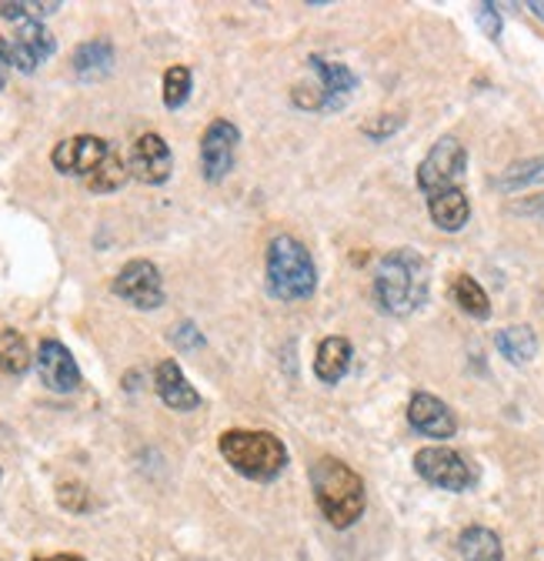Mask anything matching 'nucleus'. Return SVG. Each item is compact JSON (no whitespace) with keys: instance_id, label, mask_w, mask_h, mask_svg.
Wrapping results in <instances>:
<instances>
[{"instance_id":"f257e3e1","label":"nucleus","mask_w":544,"mask_h":561,"mask_svg":"<svg viewBox=\"0 0 544 561\" xmlns=\"http://www.w3.org/2000/svg\"><path fill=\"white\" fill-rule=\"evenodd\" d=\"M431 291V267L425 254L401 248L378 261L374 267V301L384 314L407 318L428 305Z\"/></svg>"},{"instance_id":"f03ea898","label":"nucleus","mask_w":544,"mask_h":561,"mask_svg":"<svg viewBox=\"0 0 544 561\" xmlns=\"http://www.w3.org/2000/svg\"><path fill=\"white\" fill-rule=\"evenodd\" d=\"M311 488L321 515L334 525V528H351L361 515H364V481L361 474L342 461V458H317L311 468Z\"/></svg>"},{"instance_id":"7ed1b4c3","label":"nucleus","mask_w":544,"mask_h":561,"mask_svg":"<svg viewBox=\"0 0 544 561\" xmlns=\"http://www.w3.org/2000/svg\"><path fill=\"white\" fill-rule=\"evenodd\" d=\"M317 288V267L311 251L291 238L278 234L267 244V291L278 301H304Z\"/></svg>"},{"instance_id":"20e7f679","label":"nucleus","mask_w":544,"mask_h":561,"mask_svg":"<svg viewBox=\"0 0 544 561\" xmlns=\"http://www.w3.org/2000/svg\"><path fill=\"white\" fill-rule=\"evenodd\" d=\"M224 461L251 478V481H275L285 465H288V448L278 435L270 432H251V428H234V432H224L221 442H218Z\"/></svg>"},{"instance_id":"39448f33","label":"nucleus","mask_w":544,"mask_h":561,"mask_svg":"<svg viewBox=\"0 0 544 561\" xmlns=\"http://www.w3.org/2000/svg\"><path fill=\"white\" fill-rule=\"evenodd\" d=\"M464 168H467V151L458 137H441L435 140V148L428 151V158L421 161L418 168V187L421 194L438 197L444 191H454L464 178Z\"/></svg>"},{"instance_id":"423d86ee","label":"nucleus","mask_w":544,"mask_h":561,"mask_svg":"<svg viewBox=\"0 0 544 561\" xmlns=\"http://www.w3.org/2000/svg\"><path fill=\"white\" fill-rule=\"evenodd\" d=\"M114 295L138 311H154L164 305V280L161 271L151 261H130L117 271L114 277Z\"/></svg>"},{"instance_id":"0eeeda50","label":"nucleus","mask_w":544,"mask_h":561,"mask_svg":"<svg viewBox=\"0 0 544 561\" xmlns=\"http://www.w3.org/2000/svg\"><path fill=\"white\" fill-rule=\"evenodd\" d=\"M238 145H241V134L231 121L218 117L208 124L200 137V174L204 181H224L234 168V154H238Z\"/></svg>"},{"instance_id":"6e6552de","label":"nucleus","mask_w":544,"mask_h":561,"mask_svg":"<svg viewBox=\"0 0 544 561\" xmlns=\"http://www.w3.org/2000/svg\"><path fill=\"white\" fill-rule=\"evenodd\" d=\"M114 148L107 145L104 137H94V134H78V137H67L60 145L50 151V164L60 171V174H71V178H91L111 154Z\"/></svg>"},{"instance_id":"1a4fd4ad","label":"nucleus","mask_w":544,"mask_h":561,"mask_svg":"<svg viewBox=\"0 0 544 561\" xmlns=\"http://www.w3.org/2000/svg\"><path fill=\"white\" fill-rule=\"evenodd\" d=\"M308 67H311V75L317 81V88L311 91V101H308V107H314V111L345 107V101L358 91V78L351 75L345 64H331V60L314 54L308 60Z\"/></svg>"},{"instance_id":"9d476101","label":"nucleus","mask_w":544,"mask_h":561,"mask_svg":"<svg viewBox=\"0 0 544 561\" xmlns=\"http://www.w3.org/2000/svg\"><path fill=\"white\" fill-rule=\"evenodd\" d=\"M415 471L428 484L444 488V491H467L474 484L471 465L458 451H451V448H421L415 455Z\"/></svg>"},{"instance_id":"9b49d317","label":"nucleus","mask_w":544,"mask_h":561,"mask_svg":"<svg viewBox=\"0 0 544 561\" xmlns=\"http://www.w3.org/2000/svg\"><path fill=\"white\" fill-rule=\"evenodd\" d=\"M37 375L47 391L54 394H71L81 388V368L74 355L67 351L57 337H44L37 347Z\"/></svg>"},{"instance_id":"f8f14e48","label":"nucleus","mask_w":544,"mask_h":561,"mask_svg":"<svg viewBox=\"0 0 544 561\" xmlns=\"http://www.w3.org/2000/svg\"><path fill=\"white\" fill-rule=\"evenodd\" d=\"M127 171L141 184H164L174 171V154L161 134H141L127 154Z\"/></svg>"},{"instance_id":"ddd939ff","label":"nucleus","mask_w":544,"mask_h":561,"mask_svg":"<svg viewBox=\"0 0 544 561\" xmlns=\"http://www.w3.org/2000/svg\"><path fill=\"white\" fill-rule=\"evenodd\" d=\"M407 421H412V428H415L418 435L438 438V442L454 438V432H458V417H454V411H451L441 398H435V394H428V391H415V394H412V401H407Z\"/></svg>"},{"instance_id":"4468645a","label":"nucleus","mask_w":544,"mask_h":561,"mask_svg":"<svg viewBox=\"0 0 544 561\" xmlns=\"http://www.w3.org/2000/svg\"><path fill=\"white\" fill-rule=\"evenodd\" d=\"M54 34L40 24V21H24L18 27V34L8 41L11 50V67L21 70V75H34V70L54 54Z\"/></svg>"},{"instance_id":"2eb2a0df","label":"nucleus","mask_w":544,"mask_h":561,"mask_svg":"<svg viewBox=\"0 0 544 561\" xmlns=\"http://www.w3.org/2000/svg\"><path fill=\"white\" fill-rule=\"evenodd\" d=\"M154 391H158V398H161L167 408H174V411H194V408L200 404L197 388L184 378V371H181L177 362H161V365L154 368Z\"/></svg>"},{"instance_id":"dca6fc26","label":"nucleus","mask_w":544,"mask_h":561,"mask_svg":"<svg viewBox=\"0 0 544 561\" xmlns=\"http://www.w3.org/2000/svg\"><path fill=\"white\" fill-rule=\"evenodd\" d=\"M351 368V341L342 334H327L317 344V355H314V375L324 385H337Z\"/></svg>"},{"instance_id":"f3484780","label":"nucleus","mask_w":544,"mask_h":561,"mask_svg":"<svg viewBox=\"0 0 544 561\" xmlns=\"http://www.w3.org/2000/svg\"><path fill=\"white\" fill-rule=\"evenodd\" d=\"M74 75L81 81H101L114 70V44L111 41H84L78 50H74Z\"/></svg>"},{"instance_id":"a211bd4d","label":"nucleus","mask_w":544,"mask_h":561,"mask_svg":"<svg viewBox=\"0 0 544 561\" xmlns=\"http://www.w3.org/2000/svg\"><path fill=\"white\" fill-rule=\"evenodd\" d=\"M428 210H431V221H435L441 231H448V234H458V231L467 225V218H471V204H467V197H464L461 187L431 197V201H428Z\"/></svg>"},{"instance_id":"6ab92c4d","label":"nucleus","mask_w":544,"mask_h":561,"mask_svg":"<svg viewBox=\"0 0 544 561\" xmlns=\"http://www.w3.org/2000/svg\"><path fill=\"white\" fill-rule=\"evenodd\" d=\"M458 551L464 561H505L501 538L485 528V525H471L458 535Z\"/></svg>"},{"instance_id":"aec40b11","label":"nucleus","mask_w":544,"mask_h":561,"mask_svg":"<svg viewBox=\"0 0 544 561\" xmlns=\"http://www.w3.org/2000/svg\"><path fill=\"white\" fill-rule=\"evenodd\" d=\"M495 344L511 365H528L537 355V334L528 324H511L495 334Z\"/></svg>"},{"instance_id":"412c9836","label":"nucleus","mask_w":544,"mask_h":561,"mask_svg":"<svg viewBox=\"0 0 544 561\" xmlns=\"http://www.w3.org/2000/svg\"><path fill=\"white\" fill-rule=\"evenodd\" d=\"M451 298H454V305H458L464 314L478 318V321H485V318L491 314V298L485 295V288H482L471 274H458V277H454Z\"/></svg>"},{"instance_id":"4be33fe9","label":"nucleus","mask_w":544,"mask_h":561,"mask_svg":"<svg viewBox=\"0 0 544 561\" xmlns=\"http://www.w3.org/2000/svg\"><path fill=\"white\" fill-rule=\"evenodd\" d=\"M534 184H544V158H531V161H514L511 168L501 171V178L495 181L498 191H524V187H534Z\"/></svg>"},{"instance_id":"5701e85b","label":"nucleus","mask_w":544,"mask_h":561,"mask_svg":"<svg viewBox=\"0 0 544 561\" xmlns=\"http://www.w3.org/2000/svg\"><path fill=\"white\" fill-rule=\"evenodd\" d=\"M127 178H130L127 161H124L117 151H111L107 161H104L84 184H88V191H94V194H111V191H120V187L127 184Z\"/></svg>"},{"instance_id":"b1692460","label":"nucleus","mask_w":544,"mask_h":561,"mask_svg":"<svg viewBox=\"0 0 544 561\" xmlns=\"http://www.w3.org/2000/svg\"><path fill=\"white\" fill-rule=\"evenodd\" d=\"M31 368V351L24 334L18 331H0V371L8 375H24Z\"/></svg>"},{"instance_id":"393cba45","label":"nucleus","mask_w":544,"mask_h":561,"mask_svg":"<svg viewBox=\"0 0 544 561\" xmlns=\"http://www.w3.org/2000/svg\"><path fill=\"white\" fill-rule=\"evenodd\" d=\"M190 84H194V78H190V70L184 64L167 67L164 70V107L177 111L190 98Z\"/></svg>"},{"instance_id":"a878e982","label":"nucleus","mask_w":544,"mask_h":561,"mask_svg":"<svg viewBox=\"0 0 544 561\" xmlns=\"http://www.w3.org/2000/svg\"><path fill=\"white\" fill-rule=\"evenodd\" d=\"M57 11H60L57 0H50V4H27V0H21V4H0V14H4L8 21H18V24L40 21L47 14H57Z\"/></svg>"},{"instance_id":"bb28decb","label":"nucleus","mask_w":544,"mask_h":561,"mask_svg":"<svg viewBox=\"0 0 544 561\" xmlns=\"http://www.w3.org/2000/svg\"><path fill=\"white\" fill-rule=\"evenodd\" d=\"M474 14H478V27H482L491 41L501 37V14H498L495 4H478V8H474Z\"/></svg>"},{"instance_id":"cd10ccee","label":"nucleus","mask_w":544,"mask_h":561,"mask_svg":"<svg viewBox=\"0 0 544 561\" xmlns=\"http://www.w3.org/2000/svg\"><path fill=\"white\" fill-rule=\"evenodd\" d=\"M171 341H174V344H181V347H197V344H200V331H197L190 321H184L181 328H174V331H171Z\"/></svg>"},{"instance_id":"c85d7f7f","label":"nucleus","mask_w":544,"mask_h":561,"mask_svg":"<svg viewBox=\"0 0 544 561\" xmlns=\"http://www.w3.org/2000/svg\"><path fill=\"white\" fill-rule=\"evenodd\" d=\"M8 70H11V50H8V41L0 37V88L8 84Z\"/></svg>"},{"instance_id":"c756f323","label":"nucleus","mask_w":544,"mask_h":561,"mask_svg":"<svg viewBox=\"0 0 544 561\" xmlns=\"http://www.w3.org/2000/svg\"><path fill=\"white\" fill-rule=\"evenodd\" d=\"M34 561H84V558H81V554H47V558L37 554Z\"/></svg>"},{"instance_id":"7c9ffc66","label":"nucleus","mask_w":544,"mask_h":561,"mask_svg":"<svg viewBox=\"0 0 544 561\" xmlns=\"http://www.w3.org/2000/svg\"><path fill=\"white\" fill-rule=\"evenodd\" d=\"M528 11H531L534 18H541V21H544V4H541V0H531V4H528Z\"/></svg>"}]
</instances>
